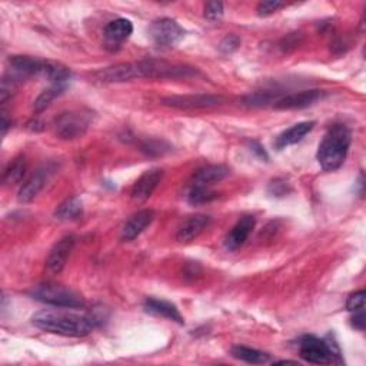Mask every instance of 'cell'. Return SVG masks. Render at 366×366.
<instances>
[{
    "instance_id": "obj_1",
    "label": "cell",
    "mask_w": 366,
    "mask_h": 366,
    "mask_svg": "<svg viewBox=\"0 0 366 366\" xmlns=\"http://www.w3.org/2000/svg\"><path fill=\"white\" fill-rule=\"evenodd\" d=\"M32 323L43 332L70 338L87 336L96 326L94 318L65 311H42L32 318Z\"/></svg>"
},
{
    "instance_id": "obj_2",
    "label": "cell",
    "mask_w": 366,
    "mask_h": 366,
    "mask_svg": "<svg viewBox=\"0 0 366 366\" xmlns=\"http://www.w3.org/2000/svg\"><path fill=\"white\" fill-rule=\"evenodd\" d=\"M352 142V133L346 125L336 123L329 128L318 148V162L326 172L339 169L348 156Z\"/></svg>"
},
{
    "instance_id": "obj_3",
    "label": "cell",
    "mask_w": 366,
    "mask_h": 366,
    "mask_svg": "<svg viewBox=\"0 0 366 366\" xmlns=\"http://www.w3.org/2000/svg\"><path fill=\"white\" fill-rule=\"evenodd\" d=\"M299 355L304 360L316 365H332L340 362V350L336 342L308 335L299 340Z\"/></svg>"
},
{
    "instance_id": "obj_4",
    "label": "cell",
    "mask_w": 366,
    "mask_h": 366,
    "mask_svg": "<svg viewBox=\"0 0 366 366\" xmlns=\"http://www.w3.org/2000/svg\"><path fill=\"white\" fill-rule=\"evenodd\" d=\"M29 295L42 304L55 306V308H65V309H74L83 306V299L69 288H65L57 284H40L32 288Z\"/></svg>"
},
{
    "instance_id": "obj_5",
    "label": "cell",
    "mask_w": 366,
    "mask_h": 366,
    "mask_svg": "<svg viewBox=\"0 0 366 366\" xmlns=\"http://www.w3.org/2000/svg\"><path fill=\"white\" fill-rule=\"evenodd\" d=\"M138 79H177V77H191L198 74V70L187 66L176 65L159 59H148L136 62Z\"/></svg>"
},
{
    "instance_id": "obj_6",
    "label": "cell",
    "mask_w": 366,
    "mask_h": 366,
    "mask_svg": "<svg viewBox=\"0 0 366 366\" xmlns=\"http://www.w3.org/2000/svg\"><path fill=\"white\" fill-rule=\"evenodd\" d=\"M92 115L86 111H70L62 113L55 122L56 135L63 140H73L82 138L92 123Z\"/></svg>"
},
{
    "instance_id": "obj_7",
    "label": "cell",
    "mask_w": 366,
    "mask_h": 366,
    "mask_svg": "<svg viewBox=\"0 0 366 366\" xmlns=\"http://www.w3.org/2000/svg\"><path fill=\"white\" fill-rule=\"evenodd\" d=\"M149 35L155 45L160 48H172L177 45L183 36H185V30L173 19H157L155 21L149 28Z\"/></svg>"
},
{
    "instance_id": "obj_8",
    "label": "cell",
    "mask_w": 366,
    "mask_h": 366,
    "mask_svg": "<svg viewBox=\"0 0 366 366\" xmlns=\"http://www.w3.org/2000/svg\"><path fill=\"white\" fill-rule=\"evenodd\" d=\"M225 102L222 96L216 95H187V96H169L162 101L165 106L183 109V111H198L218 108Z\"/></svg>"
},
{
    "instance_id": "obj_9",
    "label": "cell",
    "mask_w": 366,
    "mask_h": 366,
    "mask_svg": "<svg viewBox=\"0 0 366 366\" xmlns=\"http://www.w3.org/2000/svg\"><path fill=\"white\" fill-rule=\"evenodd\" d=\"M163 177V170L162 169H150L146 170L136 182L132 188L131 198L135 204H145L156 191L159 187V183Z\"/></svg>"
},
{
    "instance_id": "obj_10",
    "label": "cell",
    "mask_w": 366,
    "mask_h": 366,
    "mask_svg": "<svg viewBox=\"0 0 366 366\" xmlns=\"http://www.w3.org/2000/svg\"><path fill=\"white\" fill-rule=\"evenodd\" d=\"M323 92L318 89L311 90H302L295 92V94L284 95L277 104L273 105L274 109L278 111H295V109H305L316 104L319 99H322Z\"/></svg>"
},
{
    "instance_id": "obj_11",
    "label": "cell",
    "mask_w": 366,
    "mask_h": 366,
    "mask_svg": "<svg viewBox=\"0 0 366 366\" xmlns=\"http://www.w3.org/2000/svg\"><path fill=\"white\" fill-rule=\"evenodd\" d=\"M74 238L73 236H65L62 238L59 242H56V245L50 249L49 256L46 259V267L50 273H60L66 263L67 259L74 248Z\"/></svg>"
},
{
    "instance_id": "obj_12",
    "label": "cell",
    "mask_w": 366,
    "mask_h": 366,
    "mask_svg": "<svg viewBox=\"0 0 366 366\" xmlns=\"http://www.w3.org/2000/svg\"><path fill=\"white\" fill-rule=\"evenodd\" d=\"M132 33H133V25L129 19H123V18L115 19L111 23H108V26L104 30L105 45L106 48L116 50L122 46L125 40L131 38Z\"/></svg>"
},
{
    "instance_id": "obj_13",
    "label": "cell",
    "mask_w": 366,
    "mask_h": 366,
    "mask_svg": "<svg viewBox=\"0 0 366 366\" xmlns=\"http://www.w3.org/2000/svg\"><path fill=\"white\" fill-rule=\"evenodd\" d=\"M9 63L12 69L11 76L15 80H21V79H26V77L43 73L46 60H40L32 56H13L11 57Z\"/></svg>"
},
{
    "instance_id": "obj_14",
    "label": "cell",
    "mask_w": 366,
    "mask_h": 366,
    "mask_svg": "<svg viewBox=\"0 0 366 366\" xmlns=\"http://www.w3.org/2000/svg\"><path fill=\"white\" fill-rule=\"evenodd\" d=\"M96 77L104 83H123L138 79L136 62L132 63H118L115 66H109L96 73Z\"/></svg>"
},
{
    "instance_id": "obj_15",
    "label": "cell",
    "mask_w": 366,
    "mask_h": 366,
    "mask_svg": "<svg viewBox=\"0 0 366 366\" xmlns=\"http://www.w3.org/2000/svg\"><path fill=\"white\" fill-rule=\"evenodd\" d=\"M211 218L208 215H194L183 222L176 233V240L179 243H191L195 240L209 225Z\"/></svg>"
},
{
    "instance_id": "obj_16",
    "label": "cell",
    "mask_w": 366,
    "mask_h": 366,
    "mask_svg": "<svg viewBox=\"0 0 366 366\" xmlns=\"http://www.w3.org/2000/svg\"><path fill=\"white\" fill-rule=\"evenodd\" d=\"M49 174H50V170L48 167L39 169L26 182H23V185H22V188L19 189V194H18L19 202H22V204L32 202L45 188L46 182L49 179Z\"/></svg>"
},
{
    "instance_id": "obj_17",
    "label": "cell",
    "mask_w": 366,
    "mask_h": 366,
    "mask_svg": "<svg viewBox=\"0 0 366 366\" xmlns=\"http://www.w3.org/2000/svg\"><path fill=\"white\" fill-rule=\"evenodd\" d=\"M153 219H155V212L152 209H143L132 215L126 221L122 229V239L126 242L136 239L148 226H150Z\"/></svg>"
},
{
    "instance_id": "obj_18",
    "label": "cell",
    "mask_w": 366,
    "mask_h": 366,
    "mask_svg": "<svg viewBox=\"0 0 366 366\" xmlns=\"http://www.w3.org/2000/svg\"><path fill=\"white\" fill-rule=\"evenodd\" d=\"M231 170L229 167L223 165H209L199 170H196L192 176L191 187H205L211 188L215 183L223 180L226 176H229Z\"/></svg>"
},
{
    "instance_id": "obj_19",
    "label": "cell",
    "mask_w": 366,
    "mask_h": 366,
    "mask_svg": "<svg viewBox=\"0 0 366 366\" xmlns=\"http://www.w3.org/2000/svg\"><path fill=\"white\" fill-rule=\"evenodd\" d=\"M255 228V218L253 216H243L226 235L225 246L228 250H236L245 245L249 235Z\"/></svg>"
},
{
    "instance_id": "obj_20",
    "label": "cell",
    "mask_w": 366,
    "mask_h": 366,
    "mask_svg": "<svg viewBox=\"0 0 366 366\" xmlns=\"http://www.w3.org/2000/svg\"><path fill=\"white\" fill-rule=\"evenodd\" d=\"M143 309H145L146 314L173 321L179 325L185 323V321H183V316L180 315L179 309L167 301H159V299H153V298L146 299L145 304H143Z\"/></svg>"
},
{
    "instance_id": "obj_21",
    "label": "cell",
    "mask_w": 366,
    "mask_h": 366,
    "mask_svg": "<svg viewBox=\"0 0 366 366\" xmlns=\"http://www.w3.org/2000/svg\"><path fill=\"white\" fill-rule=\"evenodd\" d=\"M314 128H315V122H301L294 125L292 128H289L288 131H285L278 136L277 142H274V148L278 150H282L288 146L299 143L308 133L314 131Z\"/></svg>"
},
{
    "instance_id": "obj_22",
    "label": "cell",
    "mask_w": 366,
    "mask_h": 366,
    "mask_svg": "<svg viewBox=\"0 0 366 366\" xmlns=\"http://www.w3.org/2000/svg\"><path fill=\"white\" fill-rule=\"evenodd\" d=\"M67 89V84H50L48 89H45L42 94L38 96V99L33 104V111L36 113H40L46 111L53 101H56L59 96L65 94V90Z\"/></svg>"
},
{
    "instance_id": "obj_23",
    "label": "cell",
    "mask_w": 366,
    "mask_h": 366,
    "mask_svg": "<svg viewBox=\"0 0 366 366\" xmlns=\"http://www.w3.org/2000/svg\"><path fill=\"white\" fill-rule=\"evenodd\" d=\"M231 353L235 359H239L242 362L252 363V365H263V363H267L270 359V356L267 353L253 349V348H249V346H242V345L233 346Z\"/></svg>"
},
{
    "instance_id": "obj_24",
    "label": "cell",
    "mask_w": 366,
    "mask_h": 366,
    "mask_svg": "<svg viewBox=\"0 0 366 366\" xmlns=\"http://www.w3.org/2000/svg\"><path fill=\"white\" fill-rule=\"evenodd\" d=\"M42 74L49 79L50 84H67L72 77V72L69 67L52 60H46Z\"/></svg>"
},
{
    "instance_id": "obj_25",
    "label": "cell",
    "mask_w": 366,
    "mask_h": 366,
    "mask_svg": "<svg viewBox=\"0 0 366 366\" xmlns=\"http://www.w3.org/2000/svg\"><path fill=\"white\" fill-rule=\"evenodd\" d=\"M82 214H83L82 201L79 198H70L59 205V208L55 212V216L59 221L69 222V221H74V219L80 218Z\"/></svg>"
},
{
    "instance_id": "obj_26",
    "label": "cell",
    "mask_w": 366,
    "mask_h": 366,
    "mask_svg": "<svg viewBox=\"0 0 366 366\" xmlns=\"http://www.w3.org/2000/svg\"><path fill=\"white\" fill-rule=\"evenodd\" d=\"M284 95L274 94V92H255L253 95H249L243 99L245 105L252 108H263L277 104Z\"/></svg>"
},
{
    "instance_id": "obj_27",
    "label": "cell",
    "mask_w": 366,
    "mask_h": 366,
    "mask_svg": "<svg viewBox=\"0 0 366 366\" xmlns=\"http://www.w3.org/2000/svg\"><path fill=\"white\" fill-rule=\"evenodd\" d=\"M25 172H26L25 157H16L6 167L5 174H4V182L6 183V185H15V183H19L23 179Z\"/></svg>"
},
{
    "instance_id": "obj_28",
    "label": "cell",
    "mask_w": 366,
    "mask_h": 366,
    "mask_svg": "<svg viewBox=\"0 0 366 366\" xmlns=\"http://www.w3.org/2000/svg\"><path fill=\"white\" fill-rule=\"evenodd\" d=\"M218 198V194L211 188L205 187H191L188 192V202L191 205H205Z\"/></svg>"
},
{
    "instance_id": "obj_29",
    "label": "cell",
    "mask_w": 366,
    "mask_h": 366,
    "mask_svg": "<svg viewBox=\"0 0 366 366\" xmlns=\"http://www.w3.org/2000/svg\"><path fill=\"white\" fill-rule=\"evenodd\" d=\"M267 192L270 196L274 198H284L291 192V185L284 179H274L269 183Z\"/></svg>"
},
{
    "instance_id": "obj_30",
    "label": "cell",
    "mask_w": 366,
    "mask_h": 366,
    "mask_svg": "<svg viewBox=\"0 0 366 366\" xmlns=\"http://www.w3.org/2000/svg\"><path fill=\"white\" fill-rule=\"evenodd\" d=\"M16 83L18 80H15L12 76L5 77L2 80V89H0V102L4 105L13 96L15 90H16Z\"/></svg>"
},
{
    "instance_id": "obj_31",
    "label": "cell",
    "mask_w": 366,
    "mask_h": 366,
    "mask_svg": "<svg viewBox=\"0 0 366 366\" xmlns=\"http://www.w3.org/2000/svg\"><path fill=\"white\" fill-rule=\"evenodd\" d=\"M282 8H285V4L278 2V0H269V2H262L257 6V15L262 18L270 16L273 13H277L278 11H281Z\"/></svg>"
},
{
    "instance_id": "obj_32",
    "label": "cell",
    "mask_w": 366,
    "mask_h": 366,
    "mask_svg": "<svg viewBox=\"0 0 366 366\" xmlns=\"http://www.w3.org/2000/svg\"><path fill=\"white\" fill-rule=\"evenodd\" d=\"M365 291H357L355 294H352L349 298H348V302H346V309L349 312H359V311H363L365 309Z\"/></svg>"
},
{
    "instance_id": "obj_33",
    "label": "cell",
    "mask_w": 366,
    "mask_h": 366,
    "mask_svg": "<svg viewBox=\"0 0 366 366\" xmlns=\"http://www.w3.org/2000/svg\"><path fill=\"white\" fill-rule=\"evenodd\" d=\"M240 46V39L236 35H228L223 38V40L219 43V50L225 55H231L236 52Z\"/></svg>"
},
{
    "instance_id": "obj_34",
    "label": "cell",
    "mask_w": 366,
    "mask_h": 366,
    "mask_svg": "<svg viewBox=\"0 0 366 366\" xmlns=\"http://www.w3.org/2000/svg\"><path fill=\"white\" fill-rule=\"evenodd\" d=\"M223 16V5L221 2H209L205 5V18L216 22Z\"/></svg>"
},
{
    "instance_id": "obj_35",
    "label": "cell",
    "mask_w": 366,
    "mask_h": 366,
    "mask_svg": "<svg viewBox=\"0 0 366 366\" xmlns=\"http://www.w3.org/2000/svg\"><path fill=\"white\" fill-rule=\"evenodd\" d=\"M352 326L357 331H363L365 329V312L359 311V312H353L352 316Z\"/></svg>"
},
{
    "instance_id": "obj_36",
    "label": "cell",
    "mask_w": 366,
    "mask_h": 366,
    "mask_svg": "<svg viewBox=\"0 0 366 366\" xmlns=\"http://www.w3.org/2000/svg\"><path fill=\"white\" fill-rule=\"evenodd\" d=\"M9 121H8V118H6V115L4 113V116H2V135L5 136L6 135V132H8V129H9Z\"/></svg>"
},
{
    "instance_id": "obj_37",
    "label": "cell",
    "mask_w": 366,
    "mask_h": 366,
    "mask_svg": "<svg viewBox=\"0 0 366 366\" xmlns=\"http://www.w3.org/2000/svg\"><path fill=\"white\" fill-rule=\"evenodd\" d=\"M278 365H285V363H296V362H294V360H279V362H277Z\"/></svg>"
}]
</instances>
